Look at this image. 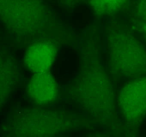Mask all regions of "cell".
Returning a JSON list of instances; mask_svg holds the SVG:
<instances>
[{
	"mask_svg": "<svg viewBox=\"0 0 146 137\" xmlns=\"http://www.w3.org/2000/svg\"><path fill=\"white\" fill-rule=\"evenodd\" d=\"M143 31H144V35H145V37L146 38V25L144 26V28H143Z\"/></svg>",
	"mask_w": 146,
	"mask_h": 137,
	"instance_id": "cell-5",
	"label": "cell"
},
{
	"mask_svg": "<svg viewBox=\"0 0 146 137\" xmlns=\"http://www.w3.org/2000/svg\"><path fill=\"white\" fill-rule=\"evenodd\" d=\"M58 53L56 44L50 40H38L28 47L25 54V67L34 73L49 71Z\"/></svg>",
	"mask_w": 146,
	"mask_h": 137,
	"instance_id": "cell-1",
	"label": "cell"
},
{
	"mask_svg": "<svg viewBox=\"0 0 146 137\" xmlns=\"http://www.w3.org/2000/svg\"><path fill=\"white\" fill-rule=\"evenodd\" d=\"M137 12L138 16L146 24V0H138Z\"/></svg>",
	"mask_w": 146,
	"mask_h": 137,
	"instance_id": "cell-4",
	"label": "cell"
},
{
	"mask_svg": "<svg viewBox=\"0 0 146 137\" xmlns=\"http://www.w3.org/2000/svg\"><path fill=\"white\" fill-rule=\"evenodd\" d=\"M27 93L37 105L45 106L55 103L58 97V89L50 71L35 73L28 83Z\"/></svg>",
	"mask_w": 146,
	"mask_h": 137,
	"instance_id": "cell-2",
	"label": "cell"
},
{
	"mask_svg": "<svg viewBox=\"0 0 146 137\" xmlns=\"http://www.w3.org/2000/svg\"><path fill=\"white\" fill-rule=\"evenodd\" d=\"M127 0H92L96 12L100 15L116 14L123 7Z\"/></svg>",
	"mask_w": 146,
	"mask_h": 137,
	"instance_id": "cell-3",
	"label": "cell"
}]
</instances>
